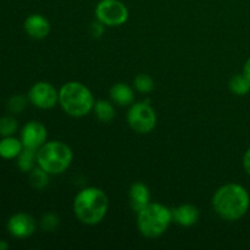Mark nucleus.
<instances>
[{
  "label": "nucleus",
  "mask_w": 250,
  "mask_h": 250,
  "mask_svg": "<svg viewBox=\"0 0 250 250\" xmlns=\"http://www.w3.org/2000/svg\"><path fill=\"white\" fill-rule=\"evenodd\" d=\"M215 212L226 221H237L248 212L250 195L238 183H227L220 187L212 197Z\"/></svg>",
  "instance_id": "f257e3e1"
},
{
  "label": "nucleus",
  "mask_w": 250,
  "mask_h": 250,
  "mask_svg": "<svg viewBox=\"0 0 250 250\" xmlns=\"http://www.w3.org/2000/svg\"><path fill=\"white\" fill-rule=\"evenodd\" d=\"M109 209L106 193L97 187L81 190L73 200V212L82 224L94 226L102 222Z\"/></svg>",
  "instance_id": "f03ea898"
},
{
  "label": "nucleus",
  "mask_w": 250,
  "mask_h": 250,
  "mask_svg": "<svg viewBox=\"0 0 250 250\" xmlns=\"http://www.w3.org/2000/svg\"><path fill=\"white\" fill-rule=\"evenodd\" d=\"M59 104L72 117L87 116L93 110L95 99L89 88L81 82L71 81L59 90Z\"/></svg>",
  "instance_id": "7ed1b4c3"
},
{
  "label": "nucleus",
  "mask_w": 250,
  "mask_h": 250,
  "mask_svg": "<svg viewBox=\"0 0 250 250\" xmlns=\"http://www.w3.org/2000/svg\"><path fill=\"white\" fill-rule=\"evenodd\" d=\"M172 219V210L159 203H149L137 212V227L146 238H158L166 232Z\"/></svg>",
  "instance_id": "20e7f679"
},
{
  "label": "nucleus",
  "mask_w": 250,
  "mask_h": 250,
  "mask_svg": "<svg viewBox=\"0 0 250 250\" xmlns=\"http://www.w3.org/2000/svg\"><path fill=\"white\" fill-rule=\"evenodd\" d=\"M73 154L63 142L50 141L37 150V165L49 175H61L70 167Z\"/></svg>",
  "instance_id": "39448f33"
},
{
  "label": "nucleus",
  "mask_w": 250,
  "mask_h": 250,
  "mask_svg": "<svg viewBox=\"0 0 250 250\" xmlns=\"http://www.w3.org/2000/svg\"><path fill=\"white\" fill-rule=\"evenodd\" d=\"M155 110L146 102L133 103L127 112V122L136 133L146 134L156 126Z\"/></svg>",
  "instance_id": "423d86ee"
},
{
  "label": "nucleus",
  "mask_w": 250,
  "mask_h": 250,
  "mask_svg": "<svg viewBox=\"0 0 250 250\" xmlns=\"http://www.w3.org/2000/svg\"><path fill=\"white\" fill-rule=\"evenodd\" d=\"M128 16V9L120 0H100L95 7V17L104 26H121Z\"/></svg>",
  "instance_id": "0eeeda50"
},
{
  "label": "nucleus",
  "mask_w": 250,
  "mask_h": 250,
  "mask_svg": "<svg viewBox=\"0 0 250 250\" xmlns=\"http://www.w3.org/2000/svg\"><path fill=\"white\" fill-rule=\"evenodd\" d=\"M28 100L33 106L42 110H50L59 103V92L48 82H37L28 92Z\"/></svg>",
  "instance_id": "6e6552de"
},
{
  "label": "nucleus",
  "mask_w": 250,
  "mask_h": 250,
  "mask_svg": "<svg viewBox=\"0 0 250 250\" xmlns=\"http://www.w3.org/2000/svg\"><path fill=\"white\" fill-rule=\"evenodd\" d=\"M6 227L10 236L17 239H24L33 236L37 229V221L32 215L17 212L10 216Z\"/></svg>",
  "instance_id": "1a4fd4ad"
},
{
  "label": "nucleus",
  "mask_w": 250,
  "mask_h": 250,
  "mask_svg": "<svg viewBox=\"0 0 250 250\" xmlns=\"http://www.w3.org/2000/svg\"><path fill=\"white\" fill-rule=\"evenodd\" d=\"M48 131L45 126L39 121H28L21 129V139L23 148L38 150L44 143H46Z\"/></svg>",
  "instance_id": "9d476101"
},
{
  "label": "nucleus",
  "mask_w": 250,
  "mask_h": 250,
  "mask_svg": "<svg viewBox=\"0 0 250 250\" xmlns=\"http://www.w3.org/2000/svg\"><path fill=\"white\" fill-rule=\"evenodd\" d=\"M23 29L31 38L44 39L50 33V22L39 14H32L24 20Z\"/></svg>",
  "instance_id": "9b49d317"
},
{
  "label": "nucleus",
  "mask_w": 250,
  "mask_h": 250,
  "mask_svg": "<svg viewBox=\"0 0 250 250\" xmlns=\"http://www.w3.org/2000/svg\"><path fill=\"white\" fill-rule=\"evenodd\" d=\"M199 210L192 204H183L172 210V219L177 225L183 227H190L199 220Z\"/></svg>",
  "instance_id": "f8f14e48"
},
{
  "label": "nucleus",
  "mask_w": 250,
  "mask_h": 250,
  "mask_svg": "<svg viewBox=\"0 0 250 250\" xmlns=\"http://www.w3.org/2000/svg\"><path fill=\"white\" fill-rule=\"evenodd\" d=\"M150 203L149 188L142 182H134L129 189V204L134 212H139Z\"/></svg>",
  "instance_id": "ddd939ff"
},
{
  "label": "nucleus",
  "mask_w": 250,
  "mask_h": 250,
  "mask_svg": "<svg viewBox=\"0 0 250 250\" xmlns=\"http://www.w3.org/2000/svg\"><path fill=\"white\" fill-rule=\"evenodd\" d=\"M110 98L119 106H128L133 104L134 92L126 83H116L110 89Z\"/></svg>",
  "instance_id": "4468645a"
},
{
  "label": "nucleus",
  "mask_w": 250,
  "mask_h": 250,
  "mask_svg": "<svg viewBox=\"0 0 250 250\" xmlns=\"http://www.w3.org/2000/svg\"><path fill=\"white\" fill-rule=\"evenodd\" d=\"M22 150H23V144L21 139L15 138L14 136L1 137L0 139V158L4 160L17 159Z\"/></svg>",
  "instance_id": "2eb2a0df"
},
{
  "label": "nucleus",
  "mask_w": 250,
  "mask_h": 250,
  "mask_svg": "<svg viewBox=\"0 0 250 250\" xmlns=\"http://www.w3.org/2000/svg\"><path fill=\"white\" fill-rule=\"evenodd\" d=\"M93 111H94L98 120L105 122V124L111 122L115 119V116H116L114 105L110 102H106V100H98V102H95Z\"/></svg>",
  "instance_id": "dca6fc26"
},
{
  "label": "nucleus",
  "mask_w": 250,
  "mask_h": 250,
  "mask_svg": "<svg viewBox=\"0 0 250 250\" xmlns=\"http://www.w3.org/2000/svg\"><path fill=\"white\" fill-rule=\"evenodd\" d=\"M37 164V150L23 148L19 156H17V167L22 172H31Z\"/></svg>",
  "instance_id": "f3484780"
},
{
  "label": "nucleus",
  "mask_w": 250,
  "mask_h": 250,
  "mask_svg": "<svg viewBox=\"0 0 250 250\" xmlns=\"http://www.w3.org/2000/svg\"><path fill=\"white\" fill-rule=\"evenodd\" d=\"M229 90H231L233 94L239 95V97L248 94L250 92V83L243 73L234 75L233 77L229 80Z\"/></svg>",
  "instance_id": "a211bd4d"
},
{
  "label": "nucleus",
  "mask_w": 250,
  "mask_h": 250,
  "mask_svg": "<svg viewBox=\"0 0 250 250\" xmlns=\"http://www.w3.org/2000/svg\"><path fill=\"white\" fill-rule=\"evenodd\" d=\"M49 173L45 172L43 168L34 167L33 170L29 172V182H31L32 187L37 188V189H43L46 187L49 183Z\"/></svg>",
  "instance_id": "6ab92c4d"
},
{
  "label": "nucleus",
  "mask_w": 250,
  "mask_h": 250,
  "mask_svg": "<svg viewBox=\"0 0 250 250\" xmlns=\"http://www.w3.org/2000/svg\"><path fill=\"white\" fill-rule=\"evenodd\" d=\"M19 129V121L11 115L0 117V137L14 136Z\"/></svg>",
  "instance_id": "aec40b11"
},
{
  "label": "nucleus",
  "mask_w": 250,
  "mask_h": 250,
  "mask_svg": "<svg viewBox=\"0 0 250 250\" xmlns=\"http://www.w3.org/2000/svg\"><path fill=\"white\" fill-rule=\"evenodd\" d=\"M27 103H28V98L23 97V95H14L9 99L7 102V110L11 112L12 115L21 114L27 106Z\"/></svg>",
  "instance_id": "412c9836"
},
{
  "label": "nucleus",
  "mask_w": 250,
  "mask_h": 250,
  "mask_svg": "<svg viewBox=\"0 0 250 250\" xmlns=\"http://www.w3.org/2000/svg\"><path fill=\"white\" fill-rule=\"evenodd\" d=\"M134 88L138 90L139 93H150L151 90L154 89V81L150 76L144 75V73H141V75L137 76L134 78Z\"/></svg>",
  "instance_id": "4be33fe9"
},
{
  "label": "nucleus",
  "mask_w": 250,
  "mask_h": 250,
  "mask_svg": "<svg viewBox=\"0 0 250 250\" xmlns=\"http://www.w3.org/2000/svg\"><path fill=\"white\" fill-rule=\"evenodd\" d=\"M59 224H60L59 217L56 216L55 214H53V212L45 214L41 220V227L45 232L55 231V229L59 227Z\"/></svg>",
  "instance_id": "5701e85b"
},
{
  "label": "nucleus",
  "mask_w": 250,
  "mask_h": 250,
  "mask_svg": "<svg viewBox=\"0 0 250 250\" xmlns=\"http://www.w3.org/2000/svg\"><path fill=\"white\" fill-rule=\"evenodd\" d=\"M103 32H104V24L102 23V22H94V23H92V27H90V33H92V36L94 37V38H99V37H102Z\"/></svg>",
  "instance_id": "b1692460"
},
{
  "label": "nucleus",
  "mask_w": 250,
  "mask_h": 250,
  "mask_svg": "<svg viewBox=\"0 0 250 250\" xmlns=\"http://www.w3.org/2000/svg\"><path fill=\"white\" fill-rule=\"evenodd\" d=\"M243 167H244V171L247 172V175L250 177V148L246 151V153H244Z\"/></svg>",
  "instance_id": "393cba45"
},
{
  "label": "nucleus",
  "mask_w": 250,
  "mask_h": 250,
  "mask_svg": "<svg viewBox=\"0 0 250 250\" xmlns=\"http://www.w3.org/2000/svg\"><path fill=\"white\" fill-rule=\"evenodd\" d=\"M243 75L246 76L247 80L249 81L250 83V58L248 60L246 61V63H244V67H243Z\"/></svg>",
  "instance_id": "a878e982"
},
{
  "label": "nucleus",
  "mask_w": 250,
  "mask_h": 250,
  "mask_svg": "<svg viewBox=\"0 0 250 250\" xmlns=\"http://www.w3.org/2000/svg\"><path fill=\"white\" fill-rule=\"evenodd\" d=\"M10 248V244L7 243L6 241H2V239H0V250H6Z\"/></svg>",
  "instance_id": "bb28decb"
}]
</instances>
